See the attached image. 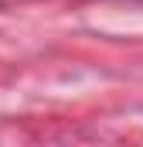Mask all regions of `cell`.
Here are the masks:
<instances>
[]
</instances>
